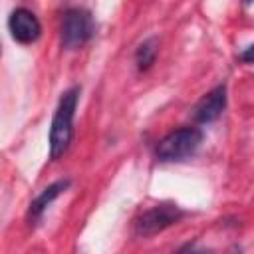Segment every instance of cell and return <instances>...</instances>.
Listing matches in <instances>:
<instances>
[{
	"instance_id": "277c9868",
	"label": "cell",
	"mask_w": 254,
	"mask_h": 254,
	"mask_svg": "<svg viewBox=\"0 0 254 254\" xmlns=\"http://www.w3.org/2000/svg\"><path fill=\"white\" fill-rule=\"evenodd\" d=\"M183 216H185V212L175 202H161V204H155V206L143 210L135 218L133 232L139 238H149V236H155V234L167 230L169 226L177 224Z\"/></svg>"
},
{
	"instance_id": "7a4b0ae2",
	"label": "cell",
	"mask_w": 254,
	"mask_h": 254,
	"mask_svg": "<svg viewBox=\"0 0 254 254\" xmlns=\"http://www.w3.org/2000/svg\"><path fill=\"white\" fill-rule=\"evenodd\" d=\"M204 133L198 127H181L167 133L155 145V157L161 163H177L192 157L202 145Z\"/></svg>"
},
{
	"instance_id": "9c48e42d",
	"label": "cell",
	"mask_w": 254,
	"mask_h": 254,
	"mask_svg": "<svg viewBox=\"0 0 254 254\" xmlns=\"http://www.w3.org/2000/svg\"><path fill=\"white\" fill-rule=\"evenodd\" d=\"M238 60L242 64H254V44H250L248 48H244L240 54H238Z\"/></svg>"
},
{
	"instance_id": "30bf717a",
	"label": "cell",
	"mask_w": 254,
	"mask_h": 254,
	"mask_svg": "<svg viewBox=\"0 0 254 254\" xmlns=\"http://www.w3.org/2000/svg\"><path fill=\"white\" fill-rule=\"evenodd\" d=\"M244 2H246V4H252V2H254V0H244Z\"/></svg>"
},
{
	"instance_id": "6da1fadb",
	"label": "cell",
	"mask_w": 254,
	"mask_h": 254,
	"mask_svg": "<svg viewBox=\"0 0 254 254\" xmlns=\"http://www.w3.org/2000/svg\"><path fill=\"white\" fill-rule=\"evenodd\" d=\"M79 93L81 87L79 85H71L69 89H65L58 101V107L54 111L52 117V125H50V159L58 161L71 145L73 139V117H75V109L79 103Z\"/></svg>"
},
{
	"instance_id": "ba28073f",
	"label": "cell",
	"mask_w": 254,
	"mask_h": 254,
	"mask_svg": "<svg viewBox=\"0 0 254 254\" xmlns=\"http://www.w3.org/2000/svg\"><path fill=\"white\" fill-rule=\"evenodd\" d=\"M157 52H159V40L155 36L143 40L137 50H135V64H137V69L139 71H147L153 64H155V58H157Z\"/></svg>"
},
{
	"instance_id": "3957f363",
	"label": "cell",
	"mask_w": 254,
	"mask_h": 254,
	"mask_svg": "<svg viewBox=\"0 0 254 254\" xmlns=\"http://www.w3.org/2000/svg\"><path fill=\"white\" fill-rule=\"evenodd\" d=\"M95 34V22L89 10L85 8H67L62 16L60 40L64 50H79L83 48L91 36Z\"/></svg>"
},
{
	"instance_id": "5b68a950",
	"label": "cell",
	"mask_w": 254,
	"mask_h": 254,
	"mask_svg": "<svg viewBox=\"0 0 254 254\" xmlns=\"http://www.w3.org/2000/svg\"><path fill=\"white\" fill-rule=\"evenodd\" d=\"M8 32L18 44H34L42 36V24L38 16L28 8H14L8 16Z\"/></svg>"
},
{
	"instance_id": "52a82bcc",
	"label": "cell",
	"mask_w": 254,
	"mask_h": 254,
	"mask_svg": "<svg viewBox=\"0 0 254 254\" xmlns=\"http://www.w3.org/2000/svg\"><path fill=\"white\" fill-rule=\"evenodd\" d=\"M67 187H69V179H60V181L48 185V187L30 202V208H28V214H26L28 224H30V226H36V224L40 222V218L44 216L46 208H48Z\"/></svg>"
},
{
	"instance_id": "8992f818",
	"label": "cell",
	"mask_w": 254,
	"mask_h": 254,
	"mask_svg": "<svg viewBox=\"0 0 254 254\" xmlns=\"http://www.w3.org/2000/svg\"><path fill=\"white\" fill-rule=\"evenodd\" d=\"M226 101H228V89L226 83H218L216 87H212L206 95H202V99L194 105L192 109V119L200 125H208L214 123L226 109Z\"/></svg>"
}]
</instances>
